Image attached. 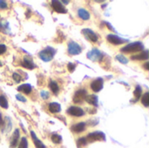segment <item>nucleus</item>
Masks as SVG:
<instances>
[{"instance_id":"31","label":"nucleus","mask_w":149,"mask_h":148,"mask_svg":"<svg viewBox=\"0 0 149 148\" xmlns=\"http://www.w3.org/2000/svg\"><path fill=\"white\" fill-rule=\"evenodd\" d=\"M67 69H68V71H69L70 73H72L75 71V69H76V65L75 64H72V63H69L67 65Z\"/></svg>"},{"instance_id":"39","label":"nucleus","mask_w":149,"mask_h":148,"mask_svg":"<svg viewBox=\"0 0 149 148\" xmlns=\"http://www.w3.org/2000/svg\"><path fill=\"white\" fill-rule=\"evenodd\" d=\"M2 65H3V64H2V63L0 62V66H2Z\"/></svg>"},{"instance_id":"32","label":"nucleus","mask_w":149,"mask_h":148,"mask_svg":"<svg viewBox=\"0 0 149 148\" xmlns=\"http://www.w3.org/2000/svg\"><path fill=\"white\" fill-rule=\"evenodd\" d=\"M16 99H17V100H19V101H21V102H26V99L24 97V95H22V94H17L16 95Z\"/></svg>"},{"instance_id":"26","label":"nucleus","mask_w":149,"mask_h":148,"mask_svg":"<svg viewBox=\"0 0 149 148\" xmlns=\"http://www.w3.org/2000/svg\"><path fill=\"white\" fill-rule=\"evenodd\" d=\"M116 60H118L119 62H120L121 64H127L128 63V59L124 56V55H122V54H119V55H117L116 56Z\"/></svg>"},{"instance_id":"13","label":"nucleus","mask_w":149,"mask_h":148,"mask_svg":"<svg viewBox=\"0 0 149 148\" xmlns=\"http://www.w3.org/2000/svg\"><path fill=\"white\" fill-rule=\"evenodd\" d=\"M20 137V133H19V130L16 129L11 136V140H10V148H16L17 143H18V140Z\"/></svg>"},{"instance_id":"24","label":"nucleus","mask_w":149,"mask_h":148,"mask_svg":"<svg viewBox=\"0 0 149 148\" xmlns=\"http://www.w3.org/2000/svg\"><path fill=\"white\" fill-rule=\"evenodd\" d=\"M0 106L2 108H3V109H7L8 106H9L8 101H7L6 98L3 95H1L0 96Z\"/></svg>"},{"instance_id":"10","label":"nucleus","mask_w":149,"mask_h":148,"mask_svg":"<svg viewBox=\"0 0 149 148\" xmlns=\"http://www.w3.org/2000/svg\"><path fill=\"white\" fill-rule=\"evenodd\" d=\"M67 113L73 117H82L85 114V112L82 108L78 106H71L67 110Z\"/></svg>"},{"instance_id":"35","label":"nucleus","mask_w":149,"mask_h":148,"mask_svg":"<svg viewBox=\"0 0 149 148\" xmlns=\"http://www.w3.org/2000/svg\"><path fill=\"white\" fill-rule=\"evenodd\" d=\"M0 127H1V129H2V131H3V127H4V121L3 120V119H2V114L0 113Z\"/></svg>"},{"instance_id":"16","label":"nucleus","mask_w":149,"mask_h":148,"mask_svg":"<svg viewBox=\"0 0 149 148\" xmlns=\"http://www.w3.org/2000/svg\"><path fill=\"white\" fill-rule=\"evenodd\" d=\"M88 104L93 106H99V99H98V97L94 94H90V95H87L86 97V99H85Z\"/></svg>"},{"instance_id":"29","label":"nucleus","mask_w":149,"mask_h":148,"mask_svg":"<svg viewBox=\"0 0 149 148\" xmlns=\"http://www.w3.org/2000/svg\"><path fill=\"white\" fill-rule=\"evenodd\" d=\"M12 79H13V80H14L16 83H19V82L22 80V77L20 76V74H18V73H17V72H14V73L12 74Z\"/></svg>"},{"instance_id":"37","label":"nucleus","mask_w":149,"mask_h":148,"mask_svg":"<svg viewBox=\"0 0 149 148\" xmlns=\"http://www.w3.org/2000/svg\"><path fill=\"white\" fill-rule=\"evenodd\" d=\"M148 66H149V63H148V62H147V63H146V64L144 65V67H145V69H146L147 71H148V70H149Z\"/></svg>"},{"instance_id":"1","label":"nucleus","mask_w":149,"mask_h":148,"mask_svg":"<svg viewBox=\"0 0 149 148\" xmlns=\"http://www.w3.org/2000/svg\"><path fill=\"white\" fill-rule=\"evenodd\" d=\"M144 49V44L141 42H134L131 44H128L127 45L124 46L121 48L122 52H127V53H132V52H138L141 51Z\"/></svg>"},{"instance_id":"21","label":"nucleus","mask_w":149,"mask_h":148,"mask_svg":"<svg viewBox=\"0 0 149 148\" xmlns=\"http://www.w3.org/2000/svg\"><path fill=\"white\" fill-rule=\"evenodd\" d=\"M142 94V88L140 85H137L135 87V90L134 92V100H133V102H136L140 99L141 96Z\"/></svg>"},{"instance_id":"5","label":"nucleus","mask_w":149,"mask_h":148,"mask_svg":"<svg viewBox=\"0 0 149 148\" xmlns=\"http://www.w3.org/2000/svg\"><path fill=\"white\" fill-rule=\"evenodd\" d=\"M87 58L92 61H100L103 58V53L98 49H93L87 53Z\"/></svg>"},{"instance_id":"7","label":"nucleus","mask_w":149,"mask_h":148,"mask_svg":"<svg viewBox=\"0 0 149 148\" xmlns=\"http://www.w3.org/2000/svg\"><path fill=\"white\" fill-rule=\"evenodd\" d=\"M82 33H83V35L85 36V38L87 40H89V41H91L93 43H96L98 41V39H99L97 34L93 31H92L90 29H83Z\"/></svg>"},{"instance_id":"34","label":"nucleus","mask_w":149,"mask_h":148,"mask_svg":"<svg viewBox=\"0 0 149 148\" xmlns=\"http://www.w3.org/2000/svg\"><path fill=\"white\" fill-rule=\"evenodd\" d=\"M7 6H8V4L6 3L5 1L0 0V9H6Z\"/></svg>"},{"instance_id":"38","label":"nucleus","mask_w":149,"mask_h":148,"mask_svg":"<svg viewBox=\"0 0 149 148\" xmlns=\"http://www.w3.org/2000/svg\"><path fill=\"white\" fill-rule=\"evenodd\" d=\"M61 3H69V1H65V0H64V1H62Z\"/></svg>"},{"instance_id":"33","label":"nucleus","mask_w":149,"mask_h":148,"mask_svg":"<svg viewBox=\"0 0 149 148\" xmlns=\"http://www.w3.org/2000/svg\"><path fill=\"white\" fill-rule=\"evenodd\" d=\"M6 50H7L6 45L3 44H0V55L3 54V53H4V52L6 51Z\"/></svg>"},{"instance_id":"20","label":"nucleus","mask_w":149,"mask_h":148,"mask_svg":"<svg viewBox=\"0 0 149 148\" xmlns=\"http://www.w3.org/2000/svg\"><path fill=\"white\" fill-rule=\"evenodd\" d=\"M78 15L83 20H88L90 18V13L85 9H79L78 10Z\"/></svg>"},{"instance_id":"11","label":"nucleus","mask_w":149,"mask_h":148,"mask_svg":"<svg viewBox=\"0 0 149 148\" xmlns=\"http://www.w3.org/2000/svg\"><path fill=\"white\" fill-rule=\"evenodd\" d=\"M51 5H52V7L53 8V10L56 12H58V13H66V11H67L66 9L65 8V6L62 4V3L60 1L53 0V1H52Z\"/></svg>"},{"instance_id":"15","label":"nucleus","mask_w":149,"mask_h":148,"mask_svg":"<svg viewBox=\"0 0 149 148\" xmlns=\"http://www.w3.org/2000/svg\"><path fill=\"white\" fill-rule=\"evenodd\" d=\"M132 60H148V51H141L136 55H133L131 57Z\"/></svg>"},{"instance_id":"3","label":"nucleus","mask_w":149,"mask_h":148,"mask_svg":"<svg viewBox=\"0 0 149 148\" xmlns=\"http://www.w3.org/2000/svg\"><path fill=\"white\" fill-rule=\"evenodd\" d=\"M87 142H94V141H105L106 140V135L102 132H93L89 133L86 137Z\"/></svg>"},{"instance_id":"17","label":"nucleus","mask_w":149,"mask_h":148,"mask_svg":"<svg viewBox=\"0 0 149 148\" xmlns=\"http://www.w3.org/2000/svg\"><path fill=\"white\" fill-rule=\"evenodd\" d=\"M32 90V87L29 84H23L17 87V91L20 92H23L24 94H30Z\"/></svg>"},{"instance_id":"23","label":"nucleus","mask_w":149,"mask_h":148,"mask_svg":"<svg viewBox=\"0 0 149 148\" xmlns=\"http://www.w3.org/2000/svg\"><path fill=\"white\" fill-rule=\"evenodd\" d=\"M51 139H52V142L55 143V144H59V143H61V141H62V137H61L59 134H58V133H53V134H52Z\"/></svg>"},{"instance_id":"28","label":"nucleus","mask_w":149,"mask_h":148,"mask_svg":"<svg viewBox=\"0 0 149 148\" xmlns=\"http://www.w3.org/2000/svg\"><path fill=\"white\" fill-rule=\"evenodd\" d=\"M18 148H28V141L25 137H23L20 140Z\"/></svg>"},{"instance_id":"9","label":"nucleus","mask_w":149,"mask_h":148,"mask_svg":"<svg viewBox=\"0 0 149 148\" xmlns=\"http://www.w3.org/2000/svg\"><path fill=\"white\" fill-rule=\"evenodd\" d=\"M103 85H104V81H103V79L101 78H99L95 80H93L91 85H90V87L91 89L94 92H99L102 90L103 88Z\"/></svg>"},{"instance_id":"25","label":"nucleus","mask_w":149,"mask_h":148,"mask_svg":"<svg viewBox=\"0 0 149 148\" xmlns=\"http://www.w3.org/2000/svg\"><path fill=\"white\" fill-rule=\"evenodd\" d=\"M141 103L143 104V106L145 107H148L149 106V93L148 92H146L143 96H142V99H141Z\"/></svg>"},{"instance_id":"8","label":"nucleus","mask_w":149,"mask_h":148,"mask_svg":"<svg viewBox=\"0 0 149 148\" xmlns=\"http://www.w3.org/2000/svg\"><path fill=\"white\" fill-rule=\"evenodd\" d=\"M68 52L70 55H78L81 52V47L74 41H71L68 44Z\"/></svg>"},{"instance_id":"14","label":"nucleus","mask_w":149,"mask_h":148,"mask_svg":"<svg viewBox=\"0 0 149 148\" xmlns=\"http://www.w3.org/2000/svg\"><path fill=\"white\" fill-rule=\"evenodd\" d=\"M86 126V124L85 122H79V123L72 126H71V130L72 132L76 133H82V132L85 131Z\"/></svg>"},{"instance_id":"27","label":"nucleus","mask_w":149,"mask_h":148,"mask_svg":"<svg viewBox=\"0 0 149 148\" xmlns=\"http://www.w3.org/2000/svg\"><path fill=\"white\" fill-rule=\"evenodd\" d=\"M86 144H87V141H86V137H82V138H80V139H79L77 140V145H78V147L79 148L85 147Z\"/></svg>"},{"instance_id":"4","label":"nucleus","mask_w":149,"mask_h":148,"mask_svg":"<svg viewBox=\"0 0 149 148\" xmlns=\"http://www.w3.org/2000/svg\"><path fill=\"white\" fill-rule=\"evenodd\" d=\"M87 96V92L85 89H79L78 90L73 96V102L76 104L83 103V101L86 99V97Z\"/></svg>"},{"instance_id":"6","label":"nucleus","mask_w":149,"mask_h":148,"mask_svg":"<svg viewBox=\"0 0 149 148\" xmlns=\"http://www.w3.org/2000/svg\"><path fill=\"white\" fill-rule=\"evenodd\" d=\"M107 39L109 43H111L112 44H115V45H119V44H122L124 43H127V40L121 38L114 34H109L107 36Z\"/></svg>"},{"instance_id":"2","label":"nucleus","mask_w":149,"mask_h":148,"mask_svg":"<svg viewBox=\"0 0 149 148\" xmlns=\"http://www.w3.org/2000/svg\"><path fill=\"white\" fill-rule=\"evenodd\" d=\"M55 53H56V50H55L54 48L51 47V46H48V47H46L45 49L42 50V51L39 52L38 56H39V58H40L43 61H45V62H49V61H51V60L53 58Z\"/></svg>"},{"instance_id":"12","label":"nucleus","mask_w":149,"mask_h":148,"mask_svg":"<svg viewBox=\"0 0 149 148\" xmlns=\"http://www.w3.org/2000/svg\"><path fill=\"white\" fill-rule=\"evenodd\" d=\"M21 65L23 67L26 68V69H29V70H32V69H34L36 67V65H35L32 58H30V57H28V56H26V57H24L23 58V60L21 62Z\"/></svg>"},{"instance_id":"36","label":"nucleus","mask_w":149,"mask_h":148,"mask_svg":"<svg viewBox=\"0 0 149 148\" xmlns=\"http://www.w3.org/2000/svg\"><path fill=\"white\" fill-rule=\"evenodd\" d=\"M106 24H107V27H108V28H109L110 30H112V31H114V29H113V27L111 26V24H110L109 23H106Z\"/></svg>"},{"instance_id":"22","label":"nucleus","mask_w":149,"mask_h":148,"mask_svg":"<svg viewBox=\"0 0 149 148\" xmlns=\"http://www.w3.org/2000/svg\"><path fill=\"white\" fill-rule=\"evenodd\" d=\"M49 88L51 89V91L54 93V94H58V92H59V88H58V84L53 81V80H51L49 82Z\"/></svg>"},{"instance_id":"30","label":"nucleus","mask_w":149,"mask_h":148,"mask_svg":"<svg viewBox=\"0 0 149 148\" xmlns=\"http://www.w3.org/2000/svg\"><path fill=\"white\" fill-rule=\"evenodd\" d=\"M40 96H41V98H42L43 99L46 100V99H48L50 98V93H49L47 91H41Z\"/></svg>"},{"instance_id":"18","label":"nucleus","mask_w":149,"mask_h":148,"mask_svg":"<svg viewBox=\"0 0 149 148\" xmlns=\"http://www.w3.org/2000/svg\"><path fill=\"white\" fill-rule=\"evenodd\" d=\"M48 109H49V111L52 113H59L61 111V106H60L59 104L55 103V102H52V103L49 104Z\"/></svg>"},{"instance_id":"19","label":"nucleus","mask_w":149,"mask_h":148,"mask_svg":"<svg viewBox=\"0 0 149 148\" xmlns=\"http://www.w3.org/2000/svg\"><path fill=\"white\" fill-rule=\"evenodd\" d=\"M31 138H32V140L34 141V145H35L36 148H46L45 146L43 144V142L37 138V136H36V134H35V133L33 131H31Z\"/></svg>"}]
</instances>
